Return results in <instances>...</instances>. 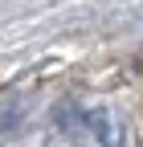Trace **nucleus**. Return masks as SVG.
Masks as SVG:
<instances>
[{
  "label": "nucleus",
  "instance_id": "nucleus-1",
  "mask_svg": "<svg viewBox=\"0 0 143 147\" xmlns=\"http://www.w3.org/2000/svg\"><path fill=\"white\" fill-rule=\"evenodd\" d=\"M86 127L98 131L102 143H115V127H111V115H106V110H90V115H86Z\"/></svg>",
  "mask_w": 143,
  "mask_h": 147
}]
</instances>
